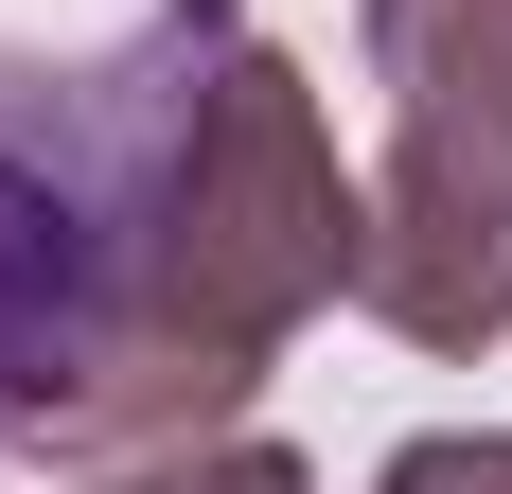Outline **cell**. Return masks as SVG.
I'll return each instance as SVG.
<instances>
[{
    "instance_id": "obj_1",
    "label": "cell",
    "mask_w": 512,
    "mask_h": 494,
    "mask_svg": "<svg viewBox=\"0 0 512 494\" xmlns=\"http://www.w3.org/2000/svg\"><path fill=\"white\" fill-rule=\"evenodd\" d=\"M354 230H371V177L336 159L318 71L212 18V71L159 89V142H142V195H124L106 283H142L177 318H212V336L283 353L301 318L354 300Z\"/></svg>"
},
{
    "instance_id": "obj_2",
    "label": "cell",
    "mask_w": 512,
    "mask_h": 494,
    "mask_svg": "<svg viewBox=\"0 0 512 494\" xmlns=\"http://www.w3.org/2000/svg\"><path fill=\"white\" fill-rule=\"evenodd\" d=\"M265 371H283V353H248V336H212V318H177V300H142V283H106V265H89L71 336L36 353V389L0 406V424H18L53 477H124V459L230 442Z\"/></svg>"
},
{
    "instance_id": "obj_4",
    "label": "cell",
    "mask_w": 512,
    "mask_h": 494,
    "mask_svg": "<svg viewBox=\"0 0 512 494\" xmlns=\"http://www.w3.org/2000/svg\"><path fill=\"white\" fill-rule=\"evenodd\" d=\"M354 53L389 89V159L512 212V0H354Z\"/></svg>"
},
{
    "instance_id": "obj_3",
    "label": "cell",
    "mask_w": 512,
    "mask_h": 494,
    "mask_svg": "<svg viewBox=\"0 0 512 494\" xmlns=\"http://www.w3.org/2000/svg\"><path fill=\"white\" fill-rule=\"evenodd\" d=\"M354 318L407 353H495L512 336V212L424 177V159H371V230H354Z\"/></svg>"
},
{
    "instance_id": "obj_5",
    "label": "cell",
    "mask_w": 512,
    "mask_h": 494,
    "mask_svg": "<svg viewBox=\"0 0 512 494\" xmlns=\"http://www.w3.org/2000/svg\"><path fill=\"white\" fill-rule=\"evenodd\" d=\"M53 494H318V477L230 424V442H195V459H124V477H53Z\"/></svg>"
},
{
    "instance_id": "obj_6",
    "label": "cell",
    "mask_w": 512,
    "mask_h": 494,
    "mask_svg": "<svg viewBox=\"0 0 512 494\" xmlns=\"http://www.w3.org/2000/svg\"><path fill=\"white\" fill-rule=\"evenodd\" d=\"M371 494H512V424H424L371 459Z\"/></svg>"
}]
</instances>
